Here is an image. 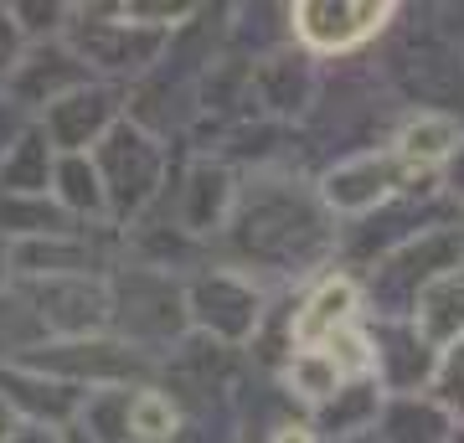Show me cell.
<instances>
[{
    "instance_id": "cell-1",
    "label": "cell",
    "mask_w": 464,
    "mask_h": 443,
    "mask_svg": "<svg viewBox=\"0 0 464 443\" xmlns=\"http://www.w3.org/2000/svg\"><path fill=\"white\" fill-rule=\"evenodd\" d=\"M232 237L248 258L299 268L325 247V222L289 181H264L258 191L243 197V207L232 217Z\"/></svg>"
},
{
    "instance_id": "cell-2",
    "label": "cell",
    "mask_w": 464,
    "mask_h": 443,
    "mask_svg": "<svg viewBox=\"0 0 464 443\" xmlns=\"http://www.w3.org/2000/svg\"><path fill=\"white\" fill-rule=\"evenodd\" d=\"M93 176H99V186H103V207H114L119 217H134L155 191H160L166 155H160V145H155L140 124H114V130L99 140Z\"/></svg>"
},
{
    "instance_id": "cell-3",
    "label": "cell",
    "mask_w": 464,
    "mask_h": 443,
    "mask_svg": "<svg viewBox=\"0 0 464 443\" xmlns=\"http://www.w3.org/2000/svg\"><path fill=\"white\" fill-rule=\"evenodd\" d=\"M26 304H32L42 330H57V335L83 341L88 330H99L109 320V304L114 299L103 294V284H88V274H72V279H36Z\"/></svg>"
},
{
    "instance_id": "cell-4",
    "label": "cell",
    "mask_w": 464,
    "mask_h": 443,
    "mask_svg": "<svg viewBox=\"0 0 464 443\" xmlns=\"http://www.w3.org/2000/svg\"><path fill=\"white\" fill-rule=\"evenodd\" d=\"M186 314L217 341H243L258 325V289L237 274H201L186 289Z\"/></svg>"
},
{
    "instance_id": "cell-5",
    "label": "cell",
    "mask_w": 464,
    "mask_h": 443,
    "mask_svg": "<svg viewBox=\"0 0 464 443\" xmlns=\"http://www.w3.org/2000/svg\"><path fill=\"white\" fill-rule=\"evenodd\" d=\"M26 366H32L36 377L67 381V387H78V381L119 387V381H130L140 371V356H134L130 345H114V341H67V345H52V351L32 356Z\"/></svg>"
},
{
    "instance_id": "cell-6",
    "label": "cell",
    "mask_w": 464,
    "mask_h": 443,
    "mask_svg": "<svg viewBox=\"0 0 464 443\" xmlns=\"http://www.w3.org/2000/svg\"><path fill=\"white\" fill-rule=\"evenodd\" d=\"M160 32L134 26V21H78V63L103 67V72H140L155 63Z\"/></svg>"
},
{
    "instance_id": "cell-7",
    "label": "cell",
    "mask_w": 464,
    "mask_h": 443,
    "mask_svg": "<svg viewBox=\"0 0 464 443\" xmlns=\"http://www.w3.org/2000/svg\"><path fill=\"white\" fill-rule=\"evenodd\" d=\"M109 314L124 320L134 341H166L181 325V294L160 274H130L119 284V304H109Z\"/></svg>"
},
{
    "instance_id": "cell-8",
    "label": "cell",
    "mask_w": 464,
    "mask_h": 443,
    "mask_svg": "<svg viewBox=\"0 0 464 443\" xmlns=\"http://www.w3.org/2000/svg\"><path fill=\"white\" fill-rule=\"evenodd\" d=\"M295 32L320 52H346L356 42H366L372 32H382V21L392 16L387 5H335V0H304L289 11Z\"/></svg>"
},
{
    "instance_id": "cell-9",
    "label": "cell",
    "mask_w": 464,
    "mask_h": 443,
    "mask_svg": "<svg viewBox=\"0 0 464 443\" xmlns=\"http://www.w3.org/2000/svg\"><path fill=\"white\" fill-rule=\"evenodd\" d=\"M464 268V237L454 227H439V232H423L418 243H408L398 258L382 268V294H402L413 299L418 289L439 274H454Z\"/></svg>"
},
{
    "instance_id": "cell-10",
    "label": "cell",
    "mask_w": 464,
    "mask_h": 443,
    "mask_svg": "<svg viewBox=\"0 0 464 443\" xmlns=\"http://www.w3.org/2000/svg\"><path fill=\"white\" fill-rule=\"evenodd\" d=\"M114 109L119 99L109 88H78L47 109V145H63L67 155H78L83 145H99L103 134L114 130Z\"/></svg>"
},
{
    "instance_id": "cell-11",
    "label": "cell",
    "mask_w": 464,
    "mask_h": 443,
    "mask_svg": "<svg viewBox=\"0 0 464 443\" xmlns=\"http://www.w3.org/2000/svg\"><path fill=\"white\" fill-rule=\"evenodd\" d=\"M413 335L439 351L464 341V268L439 274L413 294Z\"/></svg>"
},
{
    "instance_id": "cell-12",
    "label": "cell",
    "mask_w": 464,
    "mask_h": 443,
    "mask_svg": "<svg viewBox=\"0 0 464 443\" xmlns=\"http://www.w3.org/2000/svg\"><path fill=\"white\" fill-rule=\"evenodd\" d=\"M78 88H88V67L63 47L32 52V57H21L16 72H11V93H16L21 103H47L52 109L57 99L78 93Z\"/></svg>"
},
{
    "instance_id": "cell-13",
    "label": "cell",
    "mask_w": 464,
    "mask_h": 443,
    "mask_svg": "<svg viewBox=\"0 0 464 443\" xmlns=\"http://www.w3.org/2000/svg\"><path fill=\"white\" fill-rule=\"evenodd\" d=\"M392 186H398L392 160L356 155V160H341L325 176V201H331L335 212H372V207H382V201L392 197Z\"/></svg>"
},
{
    "instance_id": "cell-14",
    "label": "cell",
    "mask_w": 464,
    "mask_h": 443,
    "mask_svg": "<svg viewBox=\"0 0 464 443\" xmlns=\"http://www.w3.org/2000/svg\"><path fill=\"white\" fill-rule=\"evenodd\" d=\"M0 397H5V408L32 412V423H42V428L63 423L67 412L78 408V392H72L67 381L36 377V371H11V377H0Z\"/></svg>"
},
{
    "instance_id": "cell-15",
    "label": "cell",
    "mask_w": 464,
    "mask_h": 443,
    "mask_svg": "<svg viewBox=\"0 0 464 443\" xmlns=\"http://www.w3.org/2000/svg\"><path fill=\"white\" fill-rule=\"evenodd\" d=\"M52 181V145L47 134L32 130L0 155V197H47Z\"/></svg>"
},
{
    "instance_id": "cell-16",
    "label": "cell",
    "mask_w": 464,
    "mask_h": 443,
    "mask_svg": "<svg viewBox=\"0 0 464 443\" xmlns=\"http://www.w3.org/2000/svg\"><path fill=\"white\" fill-rule=\"evenodd\" d=\"M351 310H356V289H351L346 279L320 284L315 294H310V304L295 314V341L299 345H325L331 335H341V330H346Z\"/></svg>"
},
{
    "instance_id": "cell-17",
    "label": "cell",
    "mask_w": 464,
    "mask_h": 443,
    "mask_svg": "<svg viewBox=\"0 0 464 443\" xmlns=\"http://www.w3.org/2000/svg\"><path fill=\"white\" fill-rule=\"evenodd\" d=\"M232 207V181L222 165H201V170H191V181H186L181 191V222L186 232H212L222 217H227Z\"/></svg>"
},
{
    "instance_id": "cell-18",
    "label": "cell",
    "mask_w": 464,
    "mask_h": 443,
    "mask_svg": "<svg viewBox=\"0 0 464 443\" xmlns=\"http://www.w3.org/2000/svg\"><path fill=\"white\" fill-rule=\"evenodd\" d=\"M459 124L444 114H418L408 130L398 134V160L408 165V170H429V165L449 160L454 149H459Z\"/></svg>"
},
{
    "instance_id": "cell-19",
    "label": "cell",
    "mask_w": 464,
    "mask_h": 443,
    "mask_svg": "<svg viewBox=\"0 0 464 443\" xmlns=\"http://www.w3.org/2000/svg\"><path fill=\"white\" fill-rule=\"evenodd\" d=\"M382 443H449V418L433 402L398 397L382 418Z\"/></svg>"
},
{
    "instance_id": "cell-20",
    "label": "cell",
    "mask_w": 464,
    "mask_h": 443,
    "mask_svg": "<svg viewBox=\"0 0 464 443\" xmlns=\"http://www.w3.org/2000/svg\"><path fill=\"white\" fill-rule=\"evenodd\" d=\"M16 232L26 243L36 237H72L63 207H47V197H0V237Z\"/></svg>"
},
{
    "instance_id": "cell-21",
    "label": "cell",
    "mask_w": 464,
    "mask_h": 443,
    "mask_svg": "<svg viewBox=\"0 0 464 443\" xmlns=\"http://www.w3.org/2000/svg\"><path fill=\"white\" fill-rule=\"evenodd\" d=\"M372 345H377L372 361L387 371V381H398V387H408V381H418L429 371V345L418 341L413 330H382V341H372Z\"/></svg>"
},
{
    "instance_id": "cell-22",
    "label": "cell",
    "mask_w": 464,
    "mask_h": 443,
    "mask_svg": "<svg viewBox=\"0 0 464 443\" xmlns=\"http://www.w3.org/2000/svg\"><path fill=\"white\" fill-rule=\"evenodd\" d=\"M52 181H57V201H63V212H103V186L93 176V160L83 155H63L57 170H52Z\"/></svg>"
},
{
    "instance_id": "cell-23",
    "label": "cell",
    "mask_w": 464,
    "mask_h": 443,
    "mask_svg": "<svg viewBox=\"0 0 464 443\" xmlns=\"http://www.w3.org/2000/svg\"><path fill=\"white\" fill-rule=\"evenodd\" d=\"M88 443H134L130 438V392H99L88 402Z\"/></svg>"
},
{
    "instance_id": "cell-24",
    "label": "cell",
    "mask_w": 464,
    "mask_h": 443,
    "mask_svg": "<svg viewBox=\"0 0 464 443\" xmlns=\"http://www.w3.org/2000/svg\"><path fill=\"white\" fill-rule=\"evenodd\" d=\"M289 387L299 397H310V402H331L341 392V371H335V361L325 351H299L295 366H289Z\"/></svg>"
},
{
    "instance_id": "cell-25",
    "label": "cell",
    "mask_w": 464,
    "mask_h": 443,
    "mask_svg": "<svg viewBox=\"0 0 464 443\" xmlns=\"http://www.w3.org/2000/svg\"><path fill=\"white\" fill-rule=\"evenodd\" d=\"M170 433H176V408L160 392H134L130 397V438L166 443Z\"/></svg>"
},
{
    "instance_id": "cell-26",
    "label": "cell",
    "mask_w": 464,
    "mask_h": 443,
    "mask_svg": "<svg viewBox=\"0 0 464 443\" xmlns=\"http://www.w3.org/2000/svg\"><path fill=\"white\" fill-rule=\"evenodd\" d=\"M366 418H377V387H372V381L341 387V392L325 402V428H331V433H351V428H362Z\"/></svg>"
},
{
    "instance_id": "cell-27",
    "label": "cell",
    "mask_w": 464,
    "mask_h": 443,
    "mask_svg": "<svg viewBox=\"0 0 464 443\" xmlns=\"http://www.w3.org/2000/svg\"><path fill=\"white\" fill-rule=\"evenodd\" d=\"M433 408L439 412H464V341H454L439 356V366H433Z\"/></svg>"
},
{
    "instance_id": "cell-28",
    "label": "cell",
    "mask_w": 464,
    "mask_h": 443,
    "mask_svg": "<svg viewBox=\"0 0 464 443\" xmlns=\"http://www.w3.org/2000/svg\"><path fill=\"white\" fill-rule=\"evenodd\" d=\"M36 330L42 325H36V314H32L26 299H5L0 294V351H21Z\"/></svg>"
},
{
    "instance_id": "cell-29",
    "label": "cell",
    "mask_w": 464,
    "mask_h": 443,
    "mask_svg": "<svg viewBox=\"0 0 464 443\" xmlns=\"http://www.w3.org/2000/svg\"><path fill=\"white\" fill-rule=\"evenodd\" d=\"M16 67V21H11V11H0V78Z\"/></svg>"
},
{
    "instance_id": "cell-30",
    "label": "cell",
    "mask_w": 464,
    "mask_h": 443,
    "mask_svg": "<svg viewBox=\"0 0 464 443\" xmlns=\"http://www.w3.org/2000/svg\"><path fill=\"white\" fill-rule=\"evenodd\" d=\"M5 443H63V438H57V428L21 423V428H11V438H5Z\"/></svg>"
},
{
    "instance_id": "cell-31",
    "label": "cell",
    "mask_w": 464,
    "mask_h": 443,
    "mask_svg": "<svg viewBox=\"0 0 464 443\" xmlns=\"http://www.w3.org/2000/svg\"><path fill=\"white\" fill-rule=\"evenodd\" d=\"M449 186H454V191L464 197V145L454 149V165H449Z\"/></svg>"
},
{
    "instance_id": "cell-32",
    "label": "cell",
    "mask_w": 464,
    "mask_h": 443,
    "mask_svg": "<svg viewBox=\"0 0 464 443\" xmlns=\"http://www.w3.org/2000/svg\"><path fill=\"white\" fill-rule=\"evenodd\" d=\"M274 443H310V428H279Z\"/></svg>"
},
{
    "instance_id": "cell-33",
    "label": "cell",
    "mask_w": 464,
    "mask_h": 443,
    "mask_svg": "<svg viewBox=\"0 0 464 443\" xmlns=\"http://www.w3.org/2000/svg\"><path fill=\"white\" fill-rule=\"evenodd\" d=\"M11 428H16V423H11V408H5V397H0V443L11 438Z\"/></svg>"
},
{
    "instance_id": "cell-34",
    "label": "cell",
    "mask_w": 464,
    "mask_h": 443,
    "mask_svg": "<svg viewBox=\"0 0 464 443\" xmlns=\"http://www.w3.org/2000/svg\"><path fill=\"white\" fill-rule=\"evenodd\" d=\"M5 263H11V253H5V243H0V279H5Z\"/></svg>"
},
{
    "instance_id": "cell-35",
    "label": "cell",
    "mask_w": 464,
    "mask_h": 443,
    "mask_svg": "<svg viewBox=\"0 0 464 443\" xmlns=\"http://www.w3.org/2000/svg\"><path fill=\"white\" fill-rule=\"evenodd\" d=\"M11 130V114H5V103H0V134Z\"/></svg>"
},
{
    "instance_id": "cell-36",
    "label": "cell",
    "mask_w": 464,
    "mask_h": 443,
    "mask_svg": "<svg viewBox=\"0 0 464 443\" xmlns=\"http://www.w3.org/2000/svg\"><path fill=\"white\" fill-rule=\"evenodd\" d=\"M72 443H88V438H72Z\"/></svg>"
}]
</instances>
